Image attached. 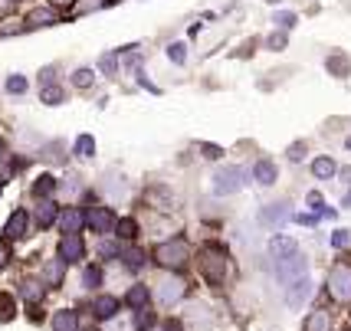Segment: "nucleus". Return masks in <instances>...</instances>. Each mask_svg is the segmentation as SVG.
Masks as SVG:
<instances>
[{
    "mask_svg": "<svg viewBox=\"0 0 351 331\" xmlns=\"http://www.w3.org/2000/svg\"><path fill=\"white\" fill-rule=\"evenodd\" d=\"M187 259H191V246H187V240H181V236L171 243H161V246L154 249V262H158L161 269H184Z\"/></svg>",
    "mask_w": 351,
    "mask_h": 331,
    "instance_id": "1",
    "label": "nucleus"
},
{
    "mask_svg": "<svg viewBox=\"0 0 351 331\" xmlns=\"http://www.w3.org/2000/svg\"><path fill=\"white\" fill-rule=\"evenodd\" d=\"M200 272H204V279H207L210 286H220L223 275H227V249H220V246L210 243V246L200 253Z\"/></svg>",
    "mask_w": 351,
    "mask_h": 331,
    "instance_id": "2",
    "label": "nucleus"
},
{
    "mask_svg": "<svg viewBox=\"0 0 351 331\" xmlns=\"http://www.w3.org/2000/svg\"><path fill=\"white\" fill-rule=\"evenodd\" d=\"M243 184H246V171L237 164H230L214 174V194L230 197V194H237V191H243Z\"/></svg>",
    "mask_w": 351,
    "mask_h": 331,
    "instance_id": "3",
    "label": "nucleus"
},
{
    "mask_svg": "<svg viewBox=\"0 0 351 331\" xmlns=\"http://www.w3.org/2000/svg\"><path fill=\"white\" fill-rule=\"evenodd\" d=\"M328 295L341 305L351 302V266L348 262H338L335 269L328 272Z\"/></svg>",
    "mask_w": 351,
    "mask_h": 331,
    "instance_id": "4",
    "label": "nucleus"
},
{
    "mask_svg": "<svg viewBox=\"0 0 351 331\" xmlns=\"http://www.w3.org/2000/svg\"><path fill=\"white\" fill-rule=\"evenodd\" d=\"M306 275V259H299V253L295 256H286L276 262V279L282 282V286H289V282H295V279H302Z\"/></svg>",
    "mask_w": 351,
    "mask_h": 331,
    "instance_id": "5",
    "label": "nucleus"
},
{
    "mask_svg": "<svg viewBox=\"0 0 351 331\" xmlns=\"http://www.w3.org/2000/svg\"><path fill=\"white\" fill-rule=\"evenodd\" d=\"M187 295V286H184V279L178 275H165L161 282H158V302L161 305H174V302H181Z\"/></svg>",
    "mask_w": 351,
    "mask_h": 331,
    "instance_id": "6",
    "label": "nucleus"
},
{
    "mask_svg": "<svg viewBox=\"0 0 351 331\" xmlns=\"http://www.w3.org/2000/svg\"><path fill=\"white\" fill-rule=\"evenodd\" d=\"M86 223L92 226V233H112L115 230V213L108 210V207H92L86 213Z\"/></svg>",
    "mask_w": 351,
    "mask_h": 331,
    "instance_id": "7",
    "label": "nucleus"
},
{
    "mask_svg": "<svg viewBox=\"0 0 351 331\" xmlns=\"http://www.w3.org/2000/svg\"><path fill=\"white\" fill-rule=\"evenodd\" d=\"M86 256V243H82V236H62L60 240V259L62 262H79V259Z\"/></svg>",
    "mask_w": 351,
    "mask_h": 331,
    "instance_id": "8",
    "label": "nucleus"
},
{
    "mask_svg": "<svg viewBox=\"0 0 351 331\" xmlns=\"http://www.w3.org/2000/svg\"><path fill=\"white\" fill-rule=\"evenodd\" d=\"M308 292H312V282H308V275H302V279L289 282V295H286V302H289L292 308H299V305L308 299Z\"/></svg>",
    "mask_w": 351,
    "mask_h": 331,
    "instance_id": "9",
    "label": "nucleus"
},
{
    "mask_svg": "<svg viewBox=\"0 0 351 331\" xmlns=\"http://www.w3.org/2000/svg\"><path fill=\"white\" fill-rule=\"evenodd\" d=\"M82 223H86V213L73 210V207H66V213L60 217V226H62V233H66V236H76L79 230H82Z\"/></svg>",
    "mask_w": 351,
    "mask_h": 331,
    "instance_id": "10",
    "label": "nucleus"
},
{
    "mask_svg": "<svg viewBox=\"0 0 351 331\" xmlns=\"http://www.w3.org/2000/svg\"><path fill=\"white\" fill-rule=\"evenodd\" d=\"M295 240H289V236H273V243H269V256L279 262V259H286V256H295Z\"/></svg>",
    "mask_w": 351,
    "mask_h": 331,
    "instance_id": "11",
    "label": "nucleus"
},
{
    "mask_svg": "<svg viewBox=\"0 0 351 331\" xmlns=\"http://www.w3.org/2000/svg\"><path fill=\"white\" fill-rule=\"evenodd\" d=\"M260 220L266 226H282L289 220V210H286V204H269V207L260 213Z\"/></svg>",
    "mask_w": 351,
    "mask_h": 331,
    "instance_id": "12",
    "label": "nucleus"
},
{
    "mask_svg": "<svg viewBox=\"0 0 351 331\" xmlns=\"http://www.w3.org/2000/svg\"><path fill=\"white\" fill-rule=\"evenodd\" d=\"M60 16H56V10H49V7H36V10H30V16H27V27H53Z\"/></svg>",
    "mask_w": 351,
    "mask_h": 331,
    "instance_id": "13",
    "label": "nucleus"
},
{
    "mask_svg": "<svg viewBox=\"0 0 351 331\" xmlns=\"http://www.w3.org/2000/svg\"><path fill=\"white\" fill-rule=\"evenodd\" d=\"M253 177H256V184H263V187H269V184H276V164L273 161H256L253 164Z\"/></svg>",
    "mask_w": 351,
    "mask_h": 331,
    "instance_id": "14",
    "label": "nucleus"
},
{
    "mask_svg": "<svg viewBox=\"0 0 351 331\" xmlns=\"http://www.w3.org/2000/svg\"><path fill=\"white\" fill-rule=\"evenodd\" d=\"M7 240H20V236H27V213L23 210H16L10 220H7Z\"/></svg>",
    "mask_w": 351,
    "mask_h": 331,
    "instance_id": "15",
    "label": "nucleus"
},
{
    "mask_svg": "<svg viewBox=\"0 0 351 331\" xmlns=\"http://www.w3.org/2000/svg\"><path fill=\"white\" fill-rule=\"evenodd\" d=\"M92 308H95V318H102V321H108V318H112L115 312H119V299H112V295H99Z\"/></svg>",
    "mask_w": 351,
    "mask_h": 331,
    "instance_id": "16",
    "label": "nucleus"
},
{
    "mask_svg": "<svg viewBox=\"0 0 351 331\" xmlns=\"http://www.w3.org/2000/svg\"><path fill=\"white\" fill-rule=\"evenodd\" d=\"M53 331H79V318H76V312H69V308L56 312V318H53Z\"/></svg>",
    "mask_w": 351,
    "mask_h": 331,
    "instance_id": "17",
    "label": "nucleus"
},
{
    "mask_svg": "<svg viewBox=\"0 0 351 331\" xmlns=\"http://www.w3.org/2000/svg\"><path fill=\"white\" fill-rule=\"evenodd\" d=\"M56 213H60V207H56L53 200H43V204L36 207V223H40V230H46V226H53V220H56Z\"/></svg>",
    "mask_w": 351,
    "mask_h": 331,
    "instance_id": "18",
    "label": "nucleus"
},
{
    "mask_svg": "<svg viewBox=\"0 0 351 331\" xmlns=\"http://www.w3.org/2000/svg\"><path fill=\"white\" fill-rule=\"evenodd\" d=\"M332 328V315H328V312H312V315L306 318V328L302 331H328Z\"/></svg>",
    "mask_w": 351,
    "mask_h": 331,
    "instance_id": "19",
    "label": "nucleus"
},
{
    "mask_svg": "<svg viewBox=\"0 0 351 331\" xmlns=\"http://www.w3.org/2000/svg\"><path fill=\"white\" fill-rule=\"evenodd\" d=\"M62 266H66L62 259H49V262H46L43 275H46V282H49V286H60L62 282Z\"/></svg>",
    "mask_w": 351,
    "mask_h": 331,
    "instance_id": "20",
    "label": "nucleus"
},
{
    "mask_svg": "<svg viewBox=\"0 0 351 331\" xmlns=\"http://www.w3.org/2000/svg\"><path fill=\"white\" fill-rule=\"evenodd\" d=\"M125 305H132V308H145V305H148V289L135 286L128 295H125Z\"/></svg>",
    "mask_w": 351,
    "mask_h": 331,
    "instance_id": "21",
    "label": "nucleus"
},
{
    "mask_svg": "<svg viewBox=\"0 0 351 331\" xmlns=\"http://www.w3.org/2000/svg\"><path fill=\"white\" fill-rule=\"evenodd\" d=\"M312 171H315V177H322V181H325V177H332V174H335L338 167H335V161H332V158H319V161L312 164Z\"/></svg>",
    "mask_w": 351,
    "mask_h": 331,
    "instance_id": "22",
    "label": "nucleus"
},
{
    "mask_svg": "<svg viewBox=\"0 0 351 331\" xmlns=\"http://www.w3.org/2000/svg\"><path fill=\"white\" fill-rule=\"evenodd\" d=\"M115 230H119V236H122V240H135L138 223L135 220H115Z\"/></svg>",
    "mask_w": 351,
    "mask_h": 331,
    "instance_id": "23",
    "label": "nucleus"
},
{
    "mask_svg": "<svg viewBox=\"0 0 351 331\" xmlns=\"http://www.w3.org/2000/svg\"><path fill=\"white\" fill-rule=\"evenodd\" d=\"M76 154L79 158H92L95 154V141H92V135H82L76 141Z\"/></svg>",
    "mask_w": 351,
    "mask_h": 331,
    "instance_id": "24",
    "label": "nucleus"
},
{
    "mask_svg": "<svg viewBox=\"0 0 351 331\" xmlns=\"http://www.w3.org/2000/svg\"><path fill=\"white\" fill-rule=\"evenodd\" d=\"M53 187H56V184H53V177H49V174H43L40 181L33 184V194H36V197H49V194H53Z\"/></svg>",
    "mask_w": 351,
    "mask_h": 331,
    "instance_id": "25",
    "label": "nucleus"
},
{
    "mask_svg": "<svg viewBox=\"0 0 351 331\" xmlns=\"http://www.w3.org/2000/svg\"><path fill=\"white\" fill-rule=\"evenodd\" d=\"M7 92H10V95H23V92H27V79H23V75H10V79H7Z\"/></svg>",
    "mask_w": 351,
    "mask_h": 331,
    "instance_id": "26",
    "label": "nucleus"
},
{
    "mask_svg": "<svg viewBox=\"0 0 351 331\" xmlns=\"http://www.w3.org/2000/svg\"><path fill=\"white\" fill-rule=\"evenodd\" d=\"M92 79H95V75H92V69H79V73L73 75V86H79V89H89Z\"/></svg>",
    "mask_w": 351,
    "mask_h": 331,
    "instance_id": "27",
    "label": "nucleus"
},
{
    "mask_svg": "<svg viewBox=\"0 0 351 331\" xmlns=\"http://www.w3.org/2000/svg\"><path fill=\"white\" fill-rule=\"evenodd\" d=\"M43 102H46V106H60V102H62V89H56V86H46V89H43Z\"/></svg>",
    "mask_w": 351,
    "mask_h": 331,
    "instance_id": "28",
    "label": "nucleus"
},
{
    "mask_svg": "<svg viewBox=\"0 0 351 331\" xmlns=\"http://www.w3.org/2000/svg\"><path fill=\"white\" fill-rule=\"evenodd\" d=\"M36 286H40V282H33V279H27V282H23V289H20V292H23L27 299H36V295H43V289H36Z\"/></svg>",
    "mask_w": 351,
    "mask_h": 331,
    "instance_id": "29",
    "label": "nucleus"
},
{
    "mask_svg": "<svg viewBox=\"0 0 351 331\" xmlns=\"http://www.w3.org/2000/svg\"><path fill=\"white\" fill-rule=\"evenodd\" d=\"M10 312H14V299L10 295H0V321L10 318Z\"/></svg>",
    "mask_w": 351,
    "mask_h": 331,
    "instance_id": "30",
    "label": "nucleus"
},
{
    "mask_svg": "<svg viewBox=\"0 0 351 331\" xmlns=\"http://www.w3.org/2000/svg\"><path fill=\"white\" fill-rule=\"evenodd\" d=\"M273 23H279L282 30H289L292 23H295V14H276V20H273Z\"/></svg>",
    "mask_w": 351,
    "mask_h": 331,
    "instance_id": "31",
    "label": "nucleus"
},
{
    "mask_svg": "<svg viewBox=\"0 0 351 331\" xmlns=\"http://www.w3.org/2000/svg\"><path fill=\"white\" fill-rule=\"evenodd\" d=\"M99 282H102V272H99V269H86V286L95 289Z\"/></svg>",
    "mask_w": 351,
    "mask_h": 331,
    "instance_id": "32",
    "label": "nucleus"
},
{
    "mask_svg": "<svg viewBox=\"0 0 351 331\" xmlns=\"http://www.w3.org/2000/svg\"><path fill=\"white\" fill-rule=\"evenodd\" d=\"M7 262H10V243H7V240H0V269H3Z\"/></svg>",
    "mask_w": 351,
    "mask_h": 331,
    "instance_id": "33",
    "label": "nucleus"
},
{
    "mask_svg": "<svg viewBox=\"0 0 351 331\" xmlns=\"http://www.w3.org/2000/svg\"><path fill=\"white\" fill-rule=\"evenodd\" d=\"M168 56H171L174 62H184V43H174V46H171Z\"/></svg>",
    "mask_w": 351,
    "mask_h": 331,
    "instance_id": "34",
    "label": "nucleus"
},
{
    "mask_svg": "<svg viewBox=\"0 0 351 331\" xmlns=\"http://www.w3.org/2000/svg\"><path fill=\"white\" fill-rule=\"evenodd\" d=\"M332 246H338V249H341V246H348V230H338L335 236H332Z\"/></svg>",
    "mask_w": 351,
    "mask_h": 331,
    "instance_id": "35",
    "label": "nucleus"
},
{
    "mask_svg": "<svg viewBox=\"0 0 351 331\" xmlns=\"http://www.w3.org/2000/svg\"><path fill=\"white\" fill-rule=\"evenodd\" d=\"M200 151H204V158H210V161H214V158H220V154H223V151L217 148V145H200Z\"/></svg>",
    "mask_w": 351,
    "mask_h": 331,
    "instance_id": "36",
    "label": "nucleus"
},
{
    "mask_svg": "<svg viewBox=\"0 0 351 331\" xmlns=\"http://www.w3.org/2000/svg\"><path fill=\"white\" fill-rule=\"evenodd\" d=\"M99 253H102V256H119V246H115V243H102Z\"/></svg>",
    "mask_w": 351,
    "mask_h": 331,
    "instance_id": "37",
    "label": "nucleus"
},
{
    "mask_svg": "<svg viewBox=\"0 0 351 331\" xmlns=\"http://www.w3.org/2000/svg\"><path fill=\"white\" fill-rule=\"evenodd\" d=\"M141 262H145V256H141L138 249H132V253H128V266H132V269H138Z\"/></svg>",
    "mask_w": 351,
    "mask_h": 331,
    "instance_id": "38",
    "label": "nucleus"
},
{
    "mask_svg": "<svg viewBox=\"0 0 351 331\" xmlns=\"http://www.w3.org/2000/svg\"><path fill=\"white\" fill-rule=\"evenodd\" d=\"M302 154H306V145H292V148H289L292 161H302Z\"/></svg>",
    "mask_w": 351,
    "mask_h": 331,
    "instance_id": "39",
    "label": "nucleus"
},
{
    "mask_svg": "<svg viewBox=\"0 0 351 331\" xmlns=\"http://www.w3.org/2000/svg\"><path fill=\"white\" fill-rule=\"evenodd\" d=\"M269 46H273V49H282V46H286V36H282V33H273V36H269Z\"/></svg>",
    "mask_w": 351,
    "mask_h": 331,
    "instance_id": "40",
    "label": "nucleus"
},
{
    "mask_svg": "<svg viewBox=\"0 0 351 331\" xmlns=\"http://www.w3.org/2000/svg\"><path fill=\"white\" fill-rule=\"evenodd\" d=\"M308 204H312V207H315V210H325V207H322V194H315V191H312V194H308Z\"/></svg>",
    "mask_w": 351,
    "mask_h": 331,
    "instance_id": "41",
    "label": "nucleus"
},
{
    "mask_svg": "<svg viewBox=\"0 0 351 331\" xmlns=\"http://www.w3.org/2000/svg\"><path fill=\"white\" fill-rule=\"evenodd\" d=\"M295 220H299V223H306V226H312V223H315V217H312V213H299Z\"/></svg>",
    "mask_w": 351,
    "mask_h": 331,
    "instance_id": "42",
    "label": "nucleus"
},
{
    "mask_svg": "<svg viewBox=\"0 0 351 331\" xmlns=\"http://www.w3.org/2000/svg\"><path fill=\"white\" fill-rule=\"evenodd\" d=\"M49 3H53V7H73L76 0H49Z\"/></svg>",
    "mask_w": 351,
    "mask_h": 331,
    "instance_id": "43",
    "label": "nucleus"
},
{
    "mask_svg": "<svg viewBox=\"0 0 351 331\" xmlns=\"http://www.w3.org/2000/svg\"><path fill=\"white\" fill-rule=\"evenodd\" d=\"M341 174H345V181L351 184V167H345V171H341Z\"/></svg>",
    "mask_w": 351,
    "mask_h": 331,
    "instance_id": "44",
    "label": "nucleus"
},
{
    "mask_svg": "<svg viewBox=\"0 0 351 331\" xmlns=\"http://www.w3.org/2000/svg\"><path fill=\"white\" fill-rule=\"evenodd\" d=\"M345 207H351V191H348V197H345Z\"/></svg>",
    "mask_w": 351,
    "mask_h": 331,
    "instance_id": "45",
    "label": "nucleus"
},
{
    "mask_svg": "<svg viewBox=\"0 0 351 331\" xmlns=\"http://www.w3.org/2000/svg\"><path fill=\"white\" fill-rule=\"evenodd\" d=\"M266 3H279V0H266Z\"/></svg>",
    "mask_w": 351,
    "mask_h": 331,
    "instance_id": "46",
    "label": "nucleus"
},
{
    "mask_svg": "<svg viewBox=\"0 0 351 331\" xmlns=\"http://www.w3.org/2000/svg\"><path fill=\"white\" fill-rule=\"evenodd\" d=\"M345 145H348V148H351V138H348V141H345Z\"/></svg>",
    "mask_w": 351,
    "mask_h": 331,
    "instance_id": "47",
    "label": "nucleus"
}]
</instances>
